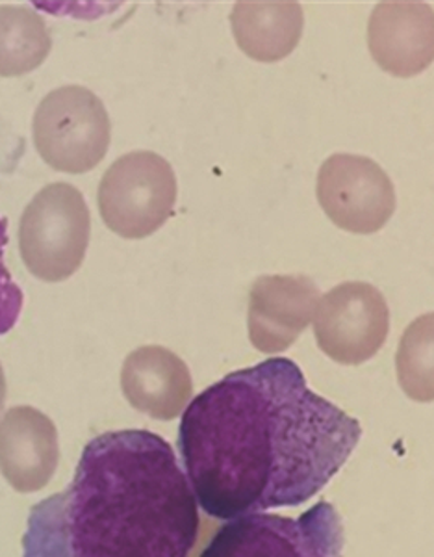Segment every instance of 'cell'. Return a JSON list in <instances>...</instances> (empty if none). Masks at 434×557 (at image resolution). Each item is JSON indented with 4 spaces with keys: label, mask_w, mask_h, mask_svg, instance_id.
Returning <instances> with one entry per match:
<instances>
[{
    "label": "cell",
    "mask_w": 434,
    "mask_h": 557,
    "mask_svg": "<svg viewBox=\"0 0 434 557\" xmlns=\"http://www.w3.org/2000/svg\"><path fill=\"white\" fill-rule=\"evenodd\" d=\"M7 228V218L0 215V335L13 330V325L20 320L23 301H25L23 292L13 283L12 275L8 272L7 262H4V247L8 242Z\"/></svg>",
    "instance_id": "16"
},
{
    "label": "cell",
    "mask_w": 434,
    "mask_h": 557,
    "mask_svg": "<svg viewBox=\"0 0 434 557\" xmlns=\"http://www.w3.org/2000/svg\"><path fill=\"white\" fill-rule=\"evenodd\" d=\"M4 404H7V377H4V370L0 367V412L4 411Z\"/></svg>",
    "instance_id": "17"
},
{
    "label": "cell",
    "mask_w": 434,
    "mask_h": 557,
    "mask_svg": "<svg viewBox=\"0 0 434 557\" xmlns=\"http://www.w3.org/2000/svg\"><path fill=\"white\" fill-rule=\"evenodd\" d=\"M199 524L170 443L108 431L84 448L70 487L32 507L23 557H188Z\"/></svg>",
    "instance_id": "2"
},
{
    "label": "cell",
    "mask_w": 434,
    "mask_h": 557,
    "mask_svg": "<svg viewBox=\"0 0 434 557\" xmlns=\"http://www.w3.org/2000/svg\"><path fill=\"white\" fill-rule=\"evenodd\" d=\"M97 203L107 227L115 235L128 240L151 236L175 209V172L157 152H128L108 168L99 184Z\"/></svg>",
    "instance_id": "5"
},
{
    "label": "cell",
    "mask_w": 434,
    "mask_h": 557,
    "mask_svg": "<svg viewBox=\"0 0 434 557\" xmlns=\"http://www.w3.org/2000/svg\"><path fill=\"white\" fill-rule=\"evenodd\" d=\"M60 461L57 425L34 407H12L0 422V472L17 493L49 485Z\"/></svg>",
    "instance_id": "11"
},
{
    "label": "cell",
    "mask_w": 434,
    "mask_h": 557,
    "mask_svg": "<svg viewBox=\"0 0 434 557\" xmlns=\"http://www.w3.org/2000/svg\"><path fill=\"white\" fill-rule=\"evenodd\" d=\"M32 128L41 159L58 172L75 175L99 165L112 136L107 108L83 86L51 91L39 102Z\"/></svg>",
    "instance_id": "6"
},
{
    "label": "cell",
    "mask_w": 434,
    "mask_h": 557,
    "mask_svg": "<svg viewBox=\"0 0 434 557\" xmlns=\"http://www.w3.org/2000/svg\"><path fill=\"white\" fill-rule=\"evenodd\" d=\"M318 201L334 225L357 235L383 228L396 210L390 177L373 160L333 154L318 175Z\"/></svg>",
    "instance_id": "8"
},
{
    "label": "cell",
    "mask_w": 434,
    "mask_h": 557,
    "mask_svg": "<svg viewBox=\"0 0 434 557\" xmlns=\"http://www.w3.org/2000/svg\"><path fill=\"white\" fill-rule=\"evenodd\" d=\"M397 380L414 401L434 399V312L416 318L405 330L396 355Z\"/></svg>",
    "instance_id": "15"
},
{
    "label": "cell",
    "mask_w": 434,
    "mask_h": 557,
    "mask_svg": "<svg viewBox=\"0 0 434 557\" xmlns=\"http://www.w3.org/2000/svg\"><path fill=\"white\" fill-rule=\"evenodd\" d=\"M121 388L136 411L154 420H173L183 414L194 396L186 362L162 346H144L126 357Z\"/></svg>",
    "instance_id": "12"
},
{
    "label": "cell",
    "mask_w": 434,
    "mask_h": 557,
    "mask_svg": "<svg viewBox=\"0 0 434 557\" xmlns=\"http://www.w3.org/2000/svg\"><path fill=\"white\" fill-rule=\"evenodd\" d=\"M373 60L394 76H414L434 62V10L425 2H381L368 25Z\"/></svg>",
    "instance_id": "10"
},
{
    "label": "cell",
    "mask_w": 434,
    "mask_h": 557,
    "mask_svg": "<svg viewBox=\"0 0 434 557\" xmlns=\"http://www.w3.org/2000/svg\"><path fill=\"white\" fill-rule=\"evenodd\" d=\"M51 47V34L39 13L23 7H0V76L38 70Z\"/></svg>",
    "instance_id": "14"
},
{
    "label": "cell",
    "mask_w": 434,
    "mask_h": 557,
    "mask_svg": "<svg viewBox=\"0 0 434 557\" xmlns=\"http://www.w3.org/2000/svg\"><path fill=\"white\" fill-rule=\"evenodd\" d=\"M344 528L328 502L297 519L247 515L221 525L199 557H342Z\"/></svg>",
    "instance_id": "4"
},
{
    "label": "cell",
    "mask_w": 434,
    "mask_h": 557,
    "mask_svg": "<svg viewBox=\"0 0 434 557\" xmlns=\"http://www.w3.org/2000/svg\"><path fill=\"white\" fill-rule=\"evenodd\" d=\"M390 311L383 294L368 283H344L323 296L314 317V335L323 354L340 364L370 361L383 348Z\"/></svg>",
    "instance_id": "7"
},
{
    "label": "cell",
    "mask_w": 434,
    "mask_h": 557,
    "mask_svg": "<svg viewBox=\"0 0 434 557\" xmlns=\"http://www.w3.org/2000/svg\"><path fill=\"white\" fill-rule=\"evenodd\" d=\"M234 38L247 57L259 62H278L296 49L301 39L305 13L292 0L236 2L231 13Z\"/></svg>",
    "instance_id": "13"
},
{
    "label": "cell",
    "mask_w": 434,
    "mask_h": 557,
    "mask_svg": "<svg viewBox=\"0 0 434 557\" xmlns=\"http://www.w3.org/2000/svg\"><path fill=\"white\" fill-rule=\"evenodd\" d=\"M320 298L314 281L302 275H264L249 292V338L262 354H278L309 327Z\"/></svg>",
    "instance_id": "9"
},
{
    "label": "cell",
    "mask_w": 434,
    "mask_h": 557,
    "mask_svg": "<svg viewBox=\"0 0 434 557\" xmlns=\"http://www.w3.org/2000/svg\"><path fill=\"white\" fill-rule=\"evenodd\" d=\"M88 205L75 186H45L21 215L20 249L28 272L49 283L70 278L88 251Z\"/></svg>",
    "instance_id": "3"
},
{
    "label": "cell",
    "mask_w": 434,
    "mask_h": 557,
    "mask_svg": "<svg viewBox=\"0 0 434 557\" xmlns=\"http://www.w3.org/2000/svg\"><path fill=\"white\" fill-rule=\"evenodd\" d=\"M360 437L357 418L275 357L202 391L184 411L178 450L202 511L234 520L314 498Z\"/></svg>",
    "instance_id": "1"
}]
</instances>
